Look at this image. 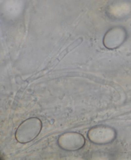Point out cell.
<instances>
[{
  "mask_svg": "<svg viewBox=\"0 0 131 160\" xmlns=\"http://www.w3.org/2000/svg\"><path fill=\"white\" fill-rule=\"evenodd\" d=\"M88 136L92 142L97 144H104L113 141L115 138V133L110 128L100 126L91 129Z\"/></svg>",
  "mask_w": 131,
  "mask_h": 160,
  "instance_id": "277c9868",
  "label": "cell"
},
{
  "mask_svg": "<svg viewBox=\"0 0 131 160\" xmlns=\"http://www.w3.org/2000/svg\"><path fill=\"white\" fill-rule=\"evenodd\" d=\"M127 37L126 30L120 26H117L109 29L105 35L103 43L106 48H116L122 44Z\"/></svg>",
  "mask_w": 131,
  "mask_h": 160,
  "instance_id": "3957f363",
  "label": "cell"
},
{
  "mask_svg": "<svg viewBox=\"0 0 131 160\" xmlns=\"http://www.w3.org/2000/svg\"><path fill=\"white\" fill-rule=\"evenodd\" d=\"M109 14L116 18H126L131 14V2L125 1L111 4L108 8Z\"/></svg>",
  "mask_w": 131,
  "mask_h": 160,
  "instance_id": "5b68a950",
  "label": "cell"
},
{
  "mask_svg": "<svg viewBox=\"0 0 131 160\" xmlns=\"http://www.w3.org/2000/svg\"><path fill=\"white\" fill-rule=\"evenodd\" d=\"M42 127V122L37 118L26 119L18 127L16 132V139L21 143L30 142L40 134Z\"/></svg>",
  "mask_w": 131,
  "mask_h": 160,
  "instance_id": "6da1fadb",
  "label": "cell"
},
{
  "mask_svg": "<svg viewBox=\"0 0 131 160\" xmlns=\"http://www.w3.org/2000/svg\"><path fill=\"white\" fill-rule=\"evenodd\" d=\"M59 146L67 151H75L81 148L84 145L85 139L80 134L69 132L64 133L59 137L58 140Z\"/></svg>",
  "mask_w": 131,
  "mask_h": 160,
  "instance_id": "7a4b0ae2",
  "label": "cell"
}]
</instances>
